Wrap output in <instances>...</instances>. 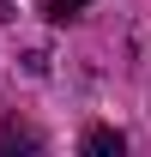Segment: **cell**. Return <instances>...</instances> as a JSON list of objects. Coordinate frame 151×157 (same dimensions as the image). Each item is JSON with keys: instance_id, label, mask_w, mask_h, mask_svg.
Returning <instances> with one entry per match:
<instances>
[{"instance_id": "1", "label": "cell", "mask_w": 151, "mask_h": 157, "mask_svg": "<svg viewBox=\"0 0 151 157\" xmlns=\"http://www.w3.org/2000/svg\"><path fill=\"white\" fill-rule=\"evenodd\" d=\"M85 151L91 157H121V133H115V127H91V133H85Z\"/></svg>"}, {"instance_id": "2", "label": "cell", "mask_w": 151, "mask_h": 157, "mask_svg": "<svg viewBox=\"0 0 151 157\" xmlns=\"http://www.w3.org/2000/svg\"><path fill=\"white\" fill-rule=\"evenodd\" d=\"M42 12H48V18H73V12H85V6H91V0H37Z\"/></svg>"}]
</instances>
